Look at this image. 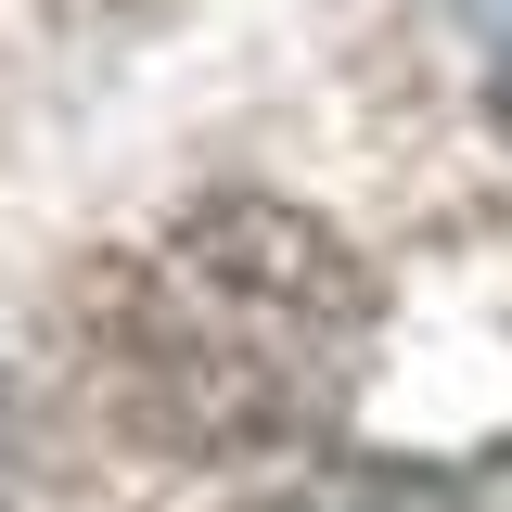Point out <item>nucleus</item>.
<instances>
[{"mask_svg":"<svg viewBox=\"0 0 512 512\" xmlns=\"http://www.w3.org/2000/svg\"><path fill=\"white\" fill-rule=\"evenodd\" d=\"M372 269L295 205H192L90 282V397L167 461L308 448L372 372Z\"/></svg>","mask_w":512,"mask_h":512,"instance_id":"1","label":"nucleus"},{"mask_svg":"<svg viewBox=\"0 0 512 512\" xmlns=\"http://www.w3.org/2000/svg\"><path fill=\"white\" fill-rule=\"evenodd\" d=\"M269 512H461V487H436V474H320L308 500H269Z\"/></svg>","mask_w":512,"mask_h":512,"instance_id":"2","label":"nucleus"}]
</instances>
